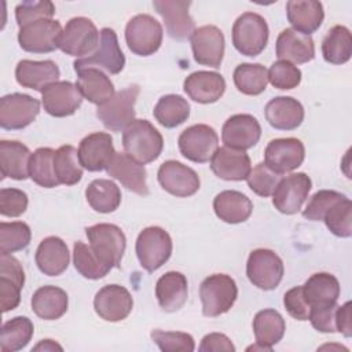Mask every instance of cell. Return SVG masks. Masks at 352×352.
Returning a JSON list of instances; mask_svg holds the SVG:
<instances>
[{"label":"cell","instance_id":"obj_35","mask_svg":"<svg viewBox=\"0 0 352 352\" xmlns=\"http://www.w3.org/2000/svg\"><path fill=\"white\" fill-rule=\"evenodd\" d=\"M76 85L88 102L99 106L116 94L111 80L100 69L84 67L76 70Z\"/></svg>","mask_w":352,"mask_h":352},{"label":"cell","instance_id":"obj_11","mask_svg":"<svg viewBox=\"0 0 352 352\" xmlns=\"http://www.w3.org/2000/svg\"><path fill=\"white\" fill-rule=\"evenodd\" d=\"M177 146L180 154L188 161L205 164L219 148V136L212 126L206 124H195L180 133Z\"/></svg>","mask_w":352,"mask_h":352},{"label":"cell","instance_id":"obj_5","mask_svg":"<svg viewBox=\"0 0 352 352\" xmlns=\"http://www.w3.org/2000/svg\"><path fill=\"white\" fill-rule=\"evenodd\" d=\"M172 238L161 227L151 226L139 232L135 250L138 260L148 272L161 268L172 254Z\"/></svg>","mask_w":352,"mask_h":352},{"label":"cell","instance_id":"obj_52","mask_svg":"<svg viewBox=\"0 0 352 352\" xmlns=\"http://www.w3.org/2000/svg\"><path fill=\"white\" fill-rule=\"evenodd\" d=\"M55 6L52 1H22L15 7V19L19 28L40 19H52Z\"/></svg>","mask_w":352,"mask_h":352},{"label":"cell","instance_id":"obj_24","mask_svg":"<svg viewBox=\"0 0 352 352\" xmlns=\"http://www.w3.org/2000/svg\"><path fill=\"white\" fill-rule=\"evenodd\" d=\"M106 170L109 176L118 180L126 190L139 195L148 194L144 165L131 158L126 153H116Z\"/></svg>","mask_w":352,"mask_h":352},{"label":"cell","instance_id":"obj_3","mask_svg":"<svg viewBox=\"0 0 352 352\" xmlns=\"http://www.w3.org/2000/svg\"><path fill=\"white\" fill-rule=\"evenodd\" d=\"M267 21L257 12H243L232 25V44L245 56L260 55L268 43Z\"/></svg>","mask_w":352,"mask_h":352},{"label":"cell","instance_id":"obj_20","mask_svg":"<svg viewBox=\"0 0 352 352\" xmlns=\"http://www.w3.org/2000/svg\"><path fill=\"white\" fill-rule=\"evenodd\" d=\"M94 308L103 320L120 322L131 314L133 298L126 287L121 285H106L95 294Z\"/></svg>","mask_w":352,"mask_h":352},{"label":"cell","instance_id":"obj_56","mask_svg":"<svg viewBox=\"0 0 352 352\" xmlns=\"http://www.w3.org/2000/svg\"><path fill=\"white\" fill-rule=\"evenodd\" d=\"M337 304L323 308H315L309 311L308 320L311 322L312 327L320 333H337L336 326V311Z\"/></svg>","mask_w":352,"mask_h":352},{"label":"cell","instance_id":"obj_44","mask_svg":"<svg viewBox=\"0 0 352 352\" xmlns=\"http://www.w3.org/2000/svg\"><path fill=\"white\" fill-rule=\"evenodd\" d=\"M55 150L51 147H40L32 153L29 161L30 179L44 188H54L59 186V182L54 170Z\"/></svg>","mask_w":352,"mask_h":352},{"label":"cell","instance_id":"obj_29","mask_svg":"<svg viewBox=\"0 0 352 352\" xmlns=\"http://www.w3.org/2000/svg\"><path fill=\"white\" fill-rule=\"evenodd\" d=\"M34 260L44 275L58 276L67 270L70 253L63 239L59 236H47L38 243Z\"/></svg>","mask_w":352,"mask_h":352},{"label":"cell","instance_id":"obj_34","mask_svg":"<svg viewBox=\"0 0 352 352\" xmlns=\"http://www.w3.org/2000/svg\"><path fill=\"white\" fill-rule=\"evenodd\" d=\"M213 210L216 216L228 224L246 221L253 210L252 201L242 192L235 190H224L213 199Z\"/></svg>","mask_w":352,"mask_h":352},{"label":"cell","instance_id":"obj_30","mask_svg":"<svg viewBox=\"0 0 352 352\" xmlns=\"http://www.w3.org/2000/svg\"><path fill=\"white\" fill-rule=\"evenodd\" d=\"M304 298L311 309L337 304L340 297V282L329 272H316L302 285Z\"/></svg>","mask_w":352,"mask_h":352},{"label":"cell","instance_id":"obj_40","mask_svg":"<svg viewBox=\"0 0 352 352\" xmlns=\"http://www.w3.org/2000/svg\"><path fill=\"white\" fill-rule=\"evenodd\" d=\"M34 333L33 322L26 316H15L3 323L0 330L1 352H16L25 348Z\"/></svg>","mask_w":352,"mask_h":352},{"label":"cell","instance_id":"obj_50","mask_svg":"<svg viewBox=\"0 0 352 352\" xmlns=\"http://www.w3.org/2000/svg\"><path fill=\"white\" fill-rule=\"evenodd\" d=\"M344 198H346V195L338 191L320 190L311 197L305 209L302 210V216L312 221H323V217L327 213V210L334 204H337L338 201H342Z\"/></svg>","mask_w":352,"mask_h":352},{"label":"cell","instance_id":"obj_39","mask_svg":"<svg viewBox=\"0 0 352 352\" xmlns=\"http://www.w3.org/2000/svg\"><path fill=\"white\" fill-rule=\"evenodd\" d=\"M85 198L94 210L99 213H111L118 209L121 204V190L111 180L95 179L88 184Z\"/></svg>","mask_w":352,"mask_h":352},{"label":"cell","instance_id":"obj_15","mask_svg":"<svg viewBox=\"0 0 352 352\" xmlns=\"http://www.w3.org/2000/svg\"><path fill=\"white\" fill-rule=\"evenodd\" d=\"M157 179L166 192L180 198L194 195L201 186L197 172L176 160L162 162L158 168Z\"/></svg>","mask_w":352,"mask_h":352},{"label":"cell","instance_id":"obj_57","mask_svg":"<svg viewBox=\"0 0 352 352\" xmlns=\"http://www.w3.org/2000/svg\"><path fill=\"white\" fill-rule=\"evenodd\" d=\"M199 352H235L231 340L223 333H209L201 340Z\"/></svg>","mask_w":352,"mask_h":352},{"label":"cell","instance_id":"obj_16","mask_svg":"<svg viewBox=\"0 0 352 352\" xmlns=\"http://www.w3.org/2000/svg\"><path fill=\"white\" fill-rule=\"evenodd\" d=\"M305 158V147L297 138L272 139L264 151V164L275 173L283 175L297 169Z\"/></svg>","mask_w":352,"mask_h":352},{"label":"cell","instance_id":"obj_58","mask_svg":"<svg viewBox=\"0 0 352 352\" xmlns=\"http://www.w3.org/2000/svg\"><path fill=\"white\" fill-rule=\"evenodd\" d=\"M351 301H346L344 305H338L336 311V326L337 331H340L344 337L349 338L352 336V314Z\"/></svg>","mask_w":352,"mask_h":352},{"label":"cell","instance_id":"obj_17","mask_svg":"<svg viewBox=\"0 0 352 352\" xmlns=\"http://www.w3.org/2000/svg\"><path fill=\"white\" fill-rule=\"evenodd\" d=\"M194 60L204 66L220 67L224 58L226 40L223 32L214 25H205L194 30L190 37Z\"/></svg>","mask_w":352,"mask_h":352},{"label":"cell","instance_id":"obj_49","mask_svg":"<svg viewBox=\"0 0 352 352\" xmlns=\"http://www.w3.org/2000/svg\"><path fill=\"white\" fill-rule=\"evenodd\" d=\"M280 179H282V175L275 173L264 162H260L250 170L249 176L246 177V182L249 188L254 194L265 198L272 195Z\"/></svg>","mask_w":352,"mask_h":352},{"label":"cell","instance_id":"obj_55","mask_svg":"<svg viewBox=\"0 0 352 352\" xmlns=\"http://www.w3.org/2000/svg\"><path fill=\"white\" fill-rule=\"evenodd\" d=\"M23 283L0 275V297H1V311L8 312L15 309L21 301V290Z\"/></svg>","mask_w":352,"mask_h":352},{"label":"cell","instance_id":"obj_9","mask_svg":"<svg viewBox=\"0 0 352 352\" xmlns=\"http://www.w3.org/2000/svg\"><path fill=\"white\" fill-rule=\"evenodd\" d=\"M74 70L84 67L103 69L110 74H118L125 66V55L120 48L116 32L111 28H103L99 32V43L96 50L85 58L76 59Z\"/></svg>","mask_w":352,"mask_h":352},{"label":"cell","instance_id":"obj_21","mask_svg":"<svg viewBox=\"0 0 352 352\" xmlns=\"http://www.w3.org/2000/svg\"><path fill=\"white\" fill-rule=\"evenodd\" d=\"M261 136V126L252 114H234L227 118L221 128V140L224 146L248 150L257 144Z\"/></svg>","mask_w":352,"mask_h":352},{"label":"cell","instance_id":"obj_28","mask_svg":"<svg viewBox=\"0 0 352 352\" xmlns=\"http://www.w3.org/2000/svg\"><path fill=\"white\" fill-rule=\"evenodd\" d=\"M265 120L279 131H293L304 121L302 104L292 96H275L264 107Z\"/></svg>","mask_w":352,"mask_h":352},{"label":"cell","instance_id":"obj_31","mask_svg":"<svg viewBox=\"0 0 352 352\" xmlns=\"http://www.w3.org/2000/svg\"><path fill=\"white\" fill-rule=\"evenodd\" d=\"M155 297L165 312L179 311L187 301L188 283L186 275L177 271L165 272L155 283Z\"/></svg>","mask_w":352,"mask_h":352},{"label":"cell","instance_id":"obj_46","mask_svg":"<svg viewBox=\"0 0 352 352\" xmlns=\"http://www.w3.org/2000/svg\"><path fill=\"white\" fill-rule=\"evenodd\" d=\"M32 239L30 227L23 221L0 223V253L11 254L28 248Z\"/></svg>","mask_w":352,"mask_h":352},{"label":"cell","instance_id":"obj_1","mask_svg":"<svg viewBox=\"0 0 352 352\" xmlns=\"http://www.w3.org/2000/svg\"><path fill=\"white\" fill-rule=\"evenodd\" d=\"M122 147L131 158L144 165L160 157L164 139L150 121L135 118L122 132Z\"/></svg>","mask_w":352,"mask_h":352},{"label":"cell","instance_id":"obj_41","mask_svg":"<svg viewBox=\"0 0 352 352\" xmlns=\"http://www.w3.org/2000/svg\"><path fill=\"white\" fill-rule=\"evenodd\" d=\"M154 118L165 128H176L190 117V104L180 95L169 94L158 99L153 110Z\"/></svg>","mask_w":352,"mask_h":352},{"label":"cell","instance_id":"obj_59","mask_svg":"<svg viewBox=\"0 0 352 352\" xmlns=\"http://www.w3.org/2000/svg\"><path fill=\"white\" fill-rule=\"evenodd\" d=\"M62 351V346L59 344H56L54 340H41L34 348L33 351Z\"/></svg>","mask_w":352,"mask_h":352},{"label":"cell","instance_id":"obj_36","mask_svg":"<svg viewBox=\"0 0 352 352\" xmlns=\"http://www.w3.org/2000/svg\"><path fill=\"white\" fill-rule=\"evenodd\" d=\"M67 305V293L58 286H41L32 296V309L44 320L59 319L66 314Z\"/></svg>","mask_w":352,"mask_h":352},{"label":"cell","instance_id":"obj_54","mask_svg":"<svg viewBox=\"0 0 352 352\" xmlns=\"http://www.w3.org/2000/svg\"><path fill=\"white\" fill-rule=\"evenodd\" d=\"M283 305L287 314L297 320H308L309 307L302 294V286L289 289L283 296Z\"/></svg>","mask_w":352,"mask_h":352},{"label":"cell","instance_id":"obj_25","mask_svg":"<svg viewBox=\"0 0 352 352\" xmlns=\"http://www.w3.org/2000/svg\"><path fill=\"white\" fill-rule=\"evenodd\" d=\"M183 89L194 102L202 104L214 103L226 91V80L220 73L198 70L186 77Z\"/></svg>","mask_w":352,"mask_h":352},{"label":"cell","instance_id":"obj_45","mask_svg":"<svg viewBox=\"0 0 352 352\" xmlns=\"http://www.w3.org/2000/svg\"><path fill=\"white\" fill-rule=\"evenodd\" d=\"M73 264L80 275L92 280L106 276L111 270L95 254L89 245L81 241H77L73 246Z\"/></svg>","mask_w":352,"mask_h":352},{"label":"cell","instance_id":"obj_8","mask_svg":"<svg viewBox=\"0 0 352 352\" xmlns=\"http://www.w3.org/2000/svg\"><path fill=\"white\" fill-rule=\"evenodd\" d=\"M87 238L95 254L110 268L120 267L126 248V238L122 230L110 223H99L85 228Z\"/></svg>","mask_w":352,"mask_h":352},{"label":"cell","instance_id":"obj_12","mask_svg":"<svg viewBox=\"0 0 352 352\" xmlns=\"http://www.w3.org/2000/svg\"><path fill=\"white\" fill-rule=\"evenodd\" d=\"M62 30L56 19L34 21L19 28L18 43L26 52L48 54L58 48Z\"/></svg>","mask_w":352,"mask_h":352},{"label":"cell","instance_id":"obj_13","mask_svg":"<svg viewBox=\"0 0 352 352\" xmlns=\"http://www.w3.org/2000/svg\"><path fill=\"white\" fill-rule=\"evenodd\" d=\"M40 113V102L26 94H8L0 99V126L7 131L23 129Z\"/></svg>","mask_w":352,"mask_h":352},{"label":"cell","instance_id":"obj_42","mask_svg":"<svg viewBox=\"0 0 352 352\" xmlns=\"http://www.w3.org/2000/svg\"><path fill=\"white\" fill-rule=\"evenodd\" d=\"M232 80L239 92L249 96L260 95L268 84V70L260 63H241L232 73Z\"/></svg>","mask_w":352,"mask_h":352},{"label":"cell","instance_id":"obj_26","mask_svg":"<svg viewBox=\"0 0 352 352\" xmlns=\"http://www.w3.org/2000/svg\"><path fill=\"white\" fill-rule=\"evenodd\" d=\"M60 76L59 67L54 60L22 59L15 67L16 82L25 88L43 92L45 87L56 82Z\"/></svg>","mask_w":352,"mask_h":352},{"label":"cell","instance_id":"obj_53","mask_svg":"<svg viewBox=\"0 0 352 352\" xmlns=\"http://www.w3.org/2000/svg\"><path fill=\"white\" fill-rule=\"evenodd\" d=\"M28 195L19 188L0 190V213L7 217H18L28 209Z\"/></svg>","mask_w":352,"mask_h":352},{"label":"cell","instance_id":"obj_2","mask_svg":"<svg viewBox=\"0 0 352 352\" xmlns=\"http://www.w3.org/2000/svg\"><path fill=\"white\" fill-rule=\"evenodd\" d=\"M238 297L235 280L227 274H213L199 286L202 314L208 318L220 316L231 309Z\"/></svg>","mask_w":352,"mask_h":352},{"label":"cell","instance_id":"obj_33","mask_svg":"<svg viewBox=\"0 0 352 352\" xmlns=\"http://www.w3.org/2000/svg\"><path fill=\"white\" fill-rule=\"evenodd\" d=\"M32 153L21 142L1 140L0 142V172L1 179L10 177L14 180H25L29 175V161Z\"/></svg>","mask_w":352,"mask_h":352},{"label":"cell","instance_id":"obj_10","mask_svg":"<svg viewBox=\"0 0 352 352\" xmlns=\"http://www.w3.org/2000/svg\"><path fill=\"white\" fill-rule=\"evenodd\" d=\"M282 258L271 249H254L246 263V275L250 283L261 290H274L283 278Z\"/></svg>","mask_w":352,"mask_h":352},{"label":"cell","instance_id":"obj_14","mask_svg":"<svg viewBox=\"0 0 352 352\" xmlns=\"http://www.w3.org/2000/svg\"><path fill=\"white\" fill-rule=\"evenodd\" d=\"M311 187L312 182L304 172L282 177L272 192V204L275 209L283 214L297 213L308 198Z\"/></svg>","mask_w":352,"mask_h":352},{"label":"cell","instance_id":"obj_32","mask_svg":"<svg viewBox=\"0 0 352 352\" xmlns=\"http://www.w3.org/2000/svg\"><path fill=\"white\" fill-rule=\"evenodd\" d=\"M286 15L293 26L292 29L307 36L316 32L324 19L323 6L315 0H289L286 3Z\"/></svg>","mask_w":352,"mask_h":352},{"label":"cell","instance_id":"obj_4","mask_svg":"<svg viewBox=\"0 0 352 352\" xmlns=\"http://www.w3.org/2000/svg\"><path fill=\"white\" fill-rule=\"evenodd\" d=\"M140 88L138 84H132L118 92H116L104 103L96 109V117L106 129L111 132H124V129L135 120V103Z\"/></svg>","mask_w":352,"mask_h":352},{"label":"cell","instance_id":"obj_7","mask_svg":"<svg viewBox=\"0 0 352 352\" xmlns=\"http://www.w3.org/2000/svg\"><path fill=\"white\" fill-rule=\"evenodd\" d=\"M99 32L95 23L85 16L69 19L59 37L58 48L66 55L78 59L89 56L98 47Z\"/></svg>","mask_w":352,"mask_h":352},{"label":"cell","instance_id":"obj_23","mask_svg":"<svg viewBox=\"0 0 352 352\" xmlns=\"http://www.w3.org/2000/svg\"><path fill=\"white\" fill-rule=\"evenodd\" d=\"M210 169L223 180L241 182L249 176L252 162L246 151L224 146L217 148L210 158Z\"/></svg>","mask_w":352,"mask_h":352},{"label":"cell","instance_id":"obj_22","mask_svg":"<svg viewBox=\"0 0 352 352\" xmlns=\"http://www.w3.org/2000/svg\"><path fill=\"white\" fill-rule=\"evenodd\" d=\"M116 154L113 138L107 132H94L87 135L78 146V160L84 169L99 172L109 166Z\"/></svg>","mask_w":352,"mask_h":352},{"label":"cell","instance_id":"obj_19","mask_svg":"<svg viewBox=\"0 0 352 352\" xmlns=\"http://www.w3.org/2000/svg\"><path fill=\"white\" fill-rule=\"evenodd\" d=\"M82 95L76 84L70 81H56L45 87L41 92L44 110L52 117H69L77 111L82 103Z\"/></svg>","mask_w":352,"mask_h":352},{"label":"cell","instance_id":"obj_38","mask_svg":"<svg viewBox=\"0 0 352 352\" xmlns=\"http://www.w3.org/2000/svg\"><path fill=\"white\" fill-rule=\"evenodd\" d=\"M322 55L327 63L344 65L352 55V36L346 26H333L322 41Z\"/></svg>","mask_w":352,"mask_h":352},{"label":"cell","instance_id":"obj_37","mask_svg":"<svg viewBox=\"0 0 352 352\" xmlns=\"http://www.w3.org/2000/svg\"><path fill=\"white\" fill-rule=\"evenodd\" d=\"M286 323L283 316L271 308L261 309L253 319V333L256 344L261 345L265 351L271 352L272 346L278 344L285 334Z\"/></svg>","mask_w":352,"mask_h":352},{"label":"cell","instance_id":"obj_51","mask_svg":"<svg viewBox=\"0 0 352 352\" xmlns=\"http://www.w3.org/2000/svg\"><path fill=\"white\" fill-rule=\"evenodd\" d=\"M268 81L274 88L293 89L301 82V70L296 65L279 59L271 65Z\"/></svg>","mask_w":352,"mask_h":352},{"label":"cell","instance_id":"obj_27","mask_svg":"<svg viewBox=\"0 0 352 352\" xmlns=\"http://www.w3.org/2000/svg\"><path fill=\"white\" fill-rule=\"evenodd\" d=\"M276 56L290 63H307L315 58V44L311 36L292 28L283 29L276 38Z\"/></svg>","mask_w":352,"mask_h":352},{"label":"cell","instance_id":"obj_6","mask_svg":"<svg viewBox=\"0 0 352 352\" xmlns=\"http://www.w3.org/2000/svg\"><path fill=\"white\" fill-rule=\"evenodd\" d=\"M162 25L148 14L132 16L125 26V41L128 48L139 56H150L162 44Z\"/></svg>","mask_w":352,"mask_h":352},{"label":"cell","instance_id":"obj_43","mask_svg":"<svg viewBox=\"0 0 352 352\" xmlns=\"http://www.w3.org/2000/svg\"><path fill=\"white\" fill-rule=\"evenodd\" d=\"M54 170L59 184H77L82 177V166L78 160V150L70 144L60 146L58 150H55Z\"/></svg>","mask_w":352,"mask_h":352},{"label":"cell","instance_id":"obj_48","mask_svg":"<svg viewBox=\"0 0 352 352\" xmlns=\"http://www.w3.org/2000/svg\"><path fill=\"white\" fill-rule=\"evenodd\" d=\"M153 342L164 352H192L195 342L192 336L183 331L153 330L150 334Z\"/></svg>","mask_w":352,"mask_h":352},{"label":"cell","instance_id":"obj_18","mask_svg":"<svg viewBox=\"0 0 352 352\" xmlns=\"http://www.w3.org/2000/svg\"><path fill=\"white\" fill-rule=\"evenodd\" d=\"M191 1L186 0H154V10L162 16L166 33L170 38L184 41L191 37L195 30L194 19L188 8Z\"/></svg>","mask_w":352,"mask_h":352},{"label":"cell","instance_id":"obj_47","mask_svg":"<svg viewBox=\"0 0 352 352\" xmlns=\"http://www.w3.org/2000/svg\"><path fill=\"white\" fill-rule=\"evenodd\" d=\"M329 231L340 238H349L352 235V202L344 198L334 204L323 217Z\"/></svg>","mask_w":352,"mask_h":352}]
</instances>
